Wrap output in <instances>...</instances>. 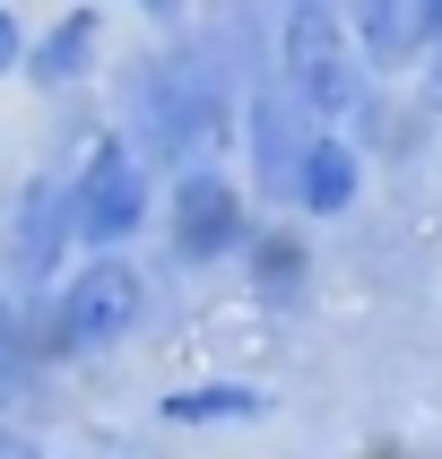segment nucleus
<instances>
[{
	"mask_svg": "<svg viewBox=\"0 0 442 459\" xmlns=\"http://www.w3.org/2000/svg\"><path fill=\"white\" fill-rule=\"evenodd\" d=\"M243 243H252V208H243V182L217 174V165H182L174 191H165V252H174V269H226V260H243Z\"/></svg>",
	"mask_w": 442,
	"mask_h": 459,
	"instance_id": "6",
	"label": "nucleus"
},
{
	"mask_svg": "<svg viewBox=\"0 0 442 459\" xmlns=\"http://www.w3.org/2000/svg\"><path fill=\"white\" fill-rule=\"evenodd\" d=\"M78 243H87L78 234V174H26L18 208H9V234H0V286L52 295V278L70 269Z\"/></svg>",
	"mask_w": 442,
	"mask_h": 459,
	"instance_id": "5",
	"label": "nucleus"
},
{
	"mask_svg": "<svg viewBox=\"0 0 442 459\" xmlns=\"http://www.w3.org/2000/svg\"><path fill=\"white\" fill-rule=\"evenodd\" d=\"M70 174H78V234H87V252H130L139 226L156 217V165L130 148V130H96Z\"/></svg>",
	"mask_w": 442,
	"mask_h": 459,
	"instance_id": "4",
	"label": "nucleus"
},
{
	"mask_svg": "<svg viewBox=\"0 0 442 459\" xmlns=\"http://www.w3.org/2000/svg\"><path fill=\"white\" fill-rule=\"evenodd\" d=\"M269 9H286V0H269Z\"/></svg>",
	"mask_w": 442,
	"mask_h": 459,
	"instance_id": "17",
	"label": "nucleus"
},
{
	"mask_svg": "<svg viewBox=\"0 0 442 459\" xmlns=\"http://www.w3.org/2000/svg\"><path fill=\"white\" fill-rule=\"evenodd\" d=\"M148 321V278L130 269V252H87V269L52 286V364L104 356Z\"/></svg>",
	"mask_w": 442,
	"mask_h": 459,
	"instance_id": "3",
	"label": "nucleus"
},
{
	"mask_svg": "<svg viewBox=\"0 0 442 459\" xmlns=\"http://www.w3.org/2000/svg\"><path fill=\"white\" fill-rule=\"evenodd\" d=\"M243 278H252V304L295 312L312 295V243H304V226H252V243H243Z\"/></svg>",
	"mask_w": 442,
	"mask_h": 459,
	"instance_id": "10",
	"label": "nucleus"
},
{
	"mask_svg": "<svg viewBox=\"0 0 442 459\" xmlns=\"http://www.w3.org/2000/svg\"><path fill=\"white\" fill-rule=\"evenodd\" d=\"M416 18H425V44H442V0H416Z\"/></svg>",
	"mask_w": 442,
	"mask_h": 459,
	"instance_id": "14",
	"label": "nucleus"
},
{
	"mask_svg": "<svg viewBox=\"0 0 442 459\" xmlns=\"http://www.w3.org/2000/svg\"><path fill=\"white\" fill-rule=\"evenodd\" d=\"M96 52H104V18H96V9H61V18L35 35V52H26L18 78H35L44 96H70V87L96 78Z\"/></svg>",
	"mask_w": 442,
	"mask_h": 459,
	"instance_id": "9",
	"label": "nucleus"
},
{
	"mask_svg": "<svg viewBox=\"0 0 442 459\" xmlns=\"http://www.w3.org/2000/svg\"><path fill=\"white\" fill-rule=\"evenodd\" d=\"M278 70L312 104V122L364 113V70L373 61H364V44H356V26H347L338 0H286L278 9Z\"/></svg>",
	"mask_w": 442,
	"mask_h": 459,
	"instance_id": "2",
	"label": "nucleus"
},
{
	"mask_svg": "<svg viewBox=\"0 0 442 459\" xmlns=\"http://www.w3.org/2000/svg\"><path fill=\"white\" fill-rule=\"evenodd\" d=\"M312 130L321 122H312V104L286 87V70L252 78V96H243V148H252V191L260 200L295 208V165H304Z\"/></svg>",
	"mask_w": 442,
	"mask_h": 459,
	"instance_id": "7",
	"label": "nucleus"
},
{
	"mask_svg": "<svg viewBox=\"0 0 442 459\" xmlns=\"http://www.w3.org/2000/svg\"><path fill=\"white\" fill-rule=\"evenodd\" d=\"M26 52H35V44H26L18 9H0V78H9V70H26Z\"/></svg>",
	"mask_w": 442,
	"mask_h": 459,
	"instance_id": "13",
	"label": "nucleus"
},
{
	"mask_svg": "<svg viewBox=\"0 0 442 459\" xmlns=\"http://www.w3.org/2000/svg\"><path fill=\"white\" fill-rule=\"evenodd\" d=\"M139 9H148L156 26H182V0H139Z\"/></svg>",
	"mask_w": 442,
	"mask_h": 459,
	"instance_id": "15",
	"label": "nucleus"
},
{
	"mask_svg": "<svg viewBox=\"0 0 442 459\" xmlns=\"http://www.w3.org/2000/svg\"><path fill=\"white\" fill-rule=\"evenodd\" d=\"M356 200H364V156H356V139H338V122H321L304 165H295V217H321L330 226Z\"/></svg>",
	"mask_w": 442,
	"mask_h": 459,
	"instance_id": "8",
	"label": "nucleus"
},
{
	"mask_svg": "<svg viewBox=\"0 0 442 459\" xmlns=\"http://www.w3.org/2000/svg\"><path fill=\"white\" fill-rule=\"evenodd\" d=\"M0 459H44V451H35L26 434H0Z\"/></svg>",
	"mask_w": 442,
	"mask_h": 459,
	"instance_id": "16",
	"label": "nucleus"
},
{
	"mask_svg": "<svg viewBox=\"0 0 442 459\" xmlns=\"http://www.w3.org/2000/svg\"><path fill=\"white\" fill-rule=\"evenodd\" d=\"M278 408L269 390H252V382H182V390H165L156 399V416L174 425V434H208V425H260V416Z\"/></svg>",
	"mask_w": 442,
	"mask_h": 459,
	"instance_id": "11",
	"label": "nucleus"
},
{
	"mask_svg": "<svg viewBox=\"0 0 442 459\" xmlns=\"http://www.w3.org/2000/svg\"><path fill=\"white\" fill-rule=\"evenodd\" d=\"M113 104H122L130 148L148 156L156 174H182V165H200L208 148L243 139V87H234V78L200 52V35H182V44H165V52L122 61Z\"/></svg>",
	"mask_w": 442,
	"mask_h": 459,
	"instance_id": "1",
	"label": "nucleus"
},
{
	"mask_svg": "<svg viewBox=\"0 0 442 459\" xmlns=\"http://www.w3.org/2000/svg\"><path fill=\"white\" fill-rule=\"evenodd\" d=\"M338 9H347V26H356V44H364L373 70L425 52V18H416V0H338Z\"/></svg>",
	"mask_w": 442,
	"mask_h": 459,
	"instance_id": "12",
	"label": "nucleus"
}]
</instances>
